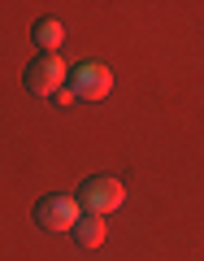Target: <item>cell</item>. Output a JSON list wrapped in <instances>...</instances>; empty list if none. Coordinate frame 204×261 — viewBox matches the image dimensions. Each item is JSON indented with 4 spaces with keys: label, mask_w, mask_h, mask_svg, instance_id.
<instances>
[{
    "label": "cell",
    "mask_w": 204,
    "mask_h": 261,
    "mask_svg": "<svg viewBox=\"0 0 204 261\" xmlns=\"http://www.w3.org/2000/svg\"><path fill=\"white\" fill-rule=\"evenodd\" d=\"M78 205H83L87 218H109L126 205V187L109 174H92L83 187H78Z\"/></svg>",
    "instance_id": "cell-1"
},
{
    "label": "cell",
    "mask_w": 204,
    "mask_h": 261,
    "mask_svg": "<svg viewBox=\"0 0 204 261\" xmlns=\"http://www.w3.org/2000/svg\"><path fill=\"white\" fill-rule=\"evenodd\" d=\"M35 44L44 48L48 57H56V48L65 44V27H61L56 18H39V22H35Z\"/></svg>",
    "instance_id": "cell-6"
},
{
    "label": "cell",
    "mask_w": 204,
    "mask_h": 261,
    "mask_svg": "<svg viewBox=\"0 0 204 261\" xmlns=\"http://www.w3.org/2000/svg\"><path fill=\"white\" fill-rule=\"evenodd\" d=\"M78 218H83V205H78V196H65V192H52L44 200H35V222L52 235H65L74 231Z\"/></svg>",
    "instance_id": "cell-2"
},
{
    "label": "cell",
    "mask_w": 204,
    "mask_h": 261,
    "mask_svg": "<svg viewBox=\"0 0 204 261\" xmlns=\"http://www.w3.org/2000/svg\"><path fill=\"white\" fill-rule=\"evenodd\" d=\"M65 79H70V70H65V61L61 57H35V61L26 65V92L31 96H61L65 92Z\"/></svg>",
    "instance_id": "cell-3"
},
{
    "label": "cell",
    "mask_w": 204,
    "mask_h": 261,
    "mask_svg": "<svg viewBox=\"0 0 204 261\" xmlns=\"http://www.w3.org/2000/svg\"><path fill=\"white\" fill-rule=\"evenodd\" d=\"M70 92L78 100H104L113 92V70L104 61H78L70 70Z\"/></svg>",
    "instance_id": "cell-4"
},
{
    "label": "cell",
    "mask_w": 204,
    "mask_h": 261,
    "mask_svg": "<svg viewBox=\"0 0 204 261\" xmlns=\"http://www.w3.org/2000/svg\"><path fill=\"white\" fill-rule=\"evenodd\" d=\"M70 235L78 240V248H100V244L109 240V222H104V218H87V214H83Z\"/></svg>",
    "instance_id": "cell-5"
}]
</instances>
